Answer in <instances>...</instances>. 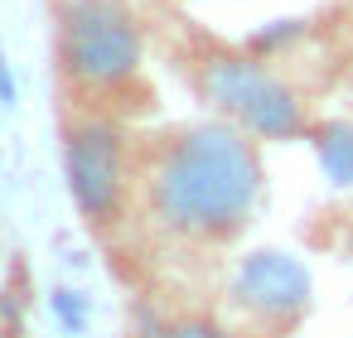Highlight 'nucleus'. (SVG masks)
Instances as JSON below:
<instances>
[{"instance_id":"nucleus-1","label":"nucleus","mask_w":353,"mask_h":338,"mask_svg":"<svg viewBox=\"0 0 353 338\" xmlns=\"http://www.w3.org/2000/svg\"><path fill=\"white\" fill-rule=\"evenodd\" d=\"M261 155L237 126H194L179 131L150 174L155 222L174 237L218 242L237 232L261 203Z\"/></svg>"},{"instance_id":"nucleus-2","label":"nucleus","mask_w":353,"mask_h":338,"mask_svg":"<svg viewBox=\"0 0 353 338\" xmlns=\"http://www.w3.org/2000/svg\"><path fill=\"white\" fill-rule=\"evenodd\" d=\"M54 49L63 78L83 92H121L145 63L141 20L121 0H63Z\"/></svg>"},{"instance_id":"nucleus-3","label":"nucleus","mask_w":353,"mask_h":338,"mask_svg":"<svg viewBox=\"0 0 353 338\" xmlns=\"http://www.w3.org/2000/svg\"><path fill=\"white\" fill-rule=\"evenodd\" d=\"M199 87L252 140H295L310 131L300 92L252 54H208L199 63Z\"/></svg>"},{"instance_id":"nucleus-4","label":"nucleus","mask_w":353,"mask_h":338,"mask_svg":"<svg viewBox=\"0 0 353 338\" xmlns=\"http://www.w3.org/2000/svg\"><path fill=\"white\" fill-rule=\"evenodd\" d=\"M63 179L83 222L107 227L126 198V140L112 121L88 116L63 131Z\"/></svg>"},{"instance_id":"nucleus-5","label":"nucleus","mask_w":353,"mask_h":338,"mask_svg":"<svg viewBox=\"0 0 353 338\" xmlns=\"http://www.w3.org/2000/svg\"><path fill=\"white\" fill-rule=\"evenodd\" d=\"M232 299L256 319L285 324L310 304V271L290 251H252L232 275Z\"/></svg>"},{"instance_id":"nucleus-6","label":"nucleus","mask_w":353,"mask_h":338,"mask_svg":"<svg viewBox=\"0 0 353 338\" xmlns=\"http://www.w3.org/2000/svg\"><path fill=\"white\" fill-rule=\"evenodd\" d=\"M314 155H319V169L329 174V184L353 189V126L348 121L319 126L314 131Z\"/></svg>"},{"instance_id":"nucleus-7","label":"nucleus","mask_w":353,"mask_h":338,"mask_svg":"<svg viewBox=\"0 0 353 338\" xmlns=\"http://www.w3.org/2000/svg\"><path fill=\"white\" fill-rule=\"evenodd\" d=\"M150 338H232L223 324H213V319H199V314H189V319H174V324H165L160 333H150Z\"/></svg>"},{"instance_id":"nucleus-8","label":"nucleus","mask_w":353,"mask_h":338,"mask_svg":"<svg viewBox=\"0 0 353 338\" xmlns=\"http://www.w3.org/2000/svg\"><path fill=\"white\" fill-rule=\"evenodd\" d=\"M0 102H15V78H10V68H6V59H0Z\"/></svg>"}]
</instances>
